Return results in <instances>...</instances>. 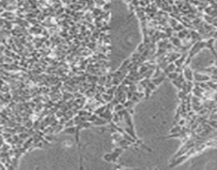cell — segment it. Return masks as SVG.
I'll return each mask as SVG.
<instances>
[{
  "label": "cell",
  "mask_w": 217,
  "mask_h": 170,
  "mask_svg": "<svg viewBox=\"0 0 217 170\" xmlns=\"http://www.w3.org/2000/svg\"><path fill=\"white\" fill-rule=\"evenodd\" d=\"M195 80L198 82H208L211 80V77L208 74H201L199 72H195Z\"/></svg>",
  "instance_id": "1"
},
{
  "label": "cell",
  "mask_w": 217,
  "mask_h": 170,
  "mask_svg": "<svg viewBox=\"0 0 217 170\" xmlns=\"http://www.w3.org/2000/svg\"><path fill=\"white\" fill-rule=\"evenodd\" d=\"M184 74H185V78L188 81H193L194 80V74H193V71H192V69L188 68V67H185V68H184Z\"/></svg>",
  "instance_id": "2"
},
{
  "label": "cell",
  "mask_w": 217,
  "mask_h": 170,
  "mask_svg": "<svg viewBox=\"0 0 217 170\" xmlns=\"http://www.w3.org/2000/svg\"><path fill=\"white\" fill-rule=\"evenodd\" d=\"M104 159L106 161H113V155H112V153H109V154H106V156H104Z\"/></svg>",
  "instance_id": "3"
},
{
  "label": "cell",
  "mask_w": 217,
  "mask_h": 170,
  "mask_svg": "<svg viewBox=\"0 0 217 170\" xmlns=\"http://www.w3.org/2000/svg\"><path fill=\"white\" fill-rule=\"evenodd\" d=\"M114 110H115V112H119L120 110H124V105L123 104H117V105L114 107Z\"/></svg>",
  "instance_id": "4"
}]
</instances>
